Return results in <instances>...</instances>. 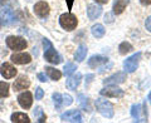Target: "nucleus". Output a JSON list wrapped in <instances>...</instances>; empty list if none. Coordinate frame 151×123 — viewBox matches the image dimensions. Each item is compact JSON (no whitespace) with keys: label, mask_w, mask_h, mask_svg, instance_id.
Returning <instances> with one entry per match:
<instances>
[{"label":"nucleus","mask_w":151,"mask_h":123,"mask_svg":"<svg viewBox=\"0 0 151 123\" xmlns=\"http://www.w3.org/2000/svg\"><path fill=\"white\" fill-rule=\"evenodd\" d=\"M94 106H96V109L101 113L103 117L106 118H112L113 114H115V109H113V104L107 101L105 98H98L94 102Z\"/></svg>","instance_id":"obj_1"},{"label":"nucleus","mask_w":151,"mask_h":123,"mask_svg":"<svg viewBox=\"0 0 151 123\" xmlns=\"http://www.w3.org/2000/svg\"><path fill=\"white\" fill-rule=\"evenodd\" d=\"M131 116L135 122H144L147 121V107L146 102L142 104H134L131 107Z\"/></svg>","instance_id":"obj_2"},{"label":"nucleus","mask_w":151,"mask_h":123,"mask_svg":"<svg viewBox=\"0 0 151 123\" xmlns=\"http://www.w3.org/2000/svg\"><path fill=\"white\" fill-rule=\"evenodd\" d=\"M59 24L63 29L70 31V30L76 29V26L78 24V19L76 18V15H73V14H70V13L62 14V15L59 16Z\"/></svg>","instance_id":"obj_3"},{"label":"nucleus","mask_w":151,"mask_h":123,"mask_svg":"<svg viewBox=\"0 0 151 123\" xmlns=\"http://www.w3.org/2000/svg\"><path fill=\"white\" fill-rule=\"evenodd\" d=\"M141 51H137V53H135L134 55L129 56L127 59H125L124 61V68H125V72L126 73H134L136 69L139 67V61L141 59Z\"/></svg>","instance_id":"obj_4"},{"label":"nucleus","mask_w":151,"mask_h":123,"mask_svg":"<svg viewBox=\"0 0 151 123\" xmlns=\"http://www.w3.org/2000/svg\"><path fill=\"white\" fill-rule=\"evenodd\" d=\"M6 45L10 48L12 50H15V51H19V50H23V49H25L27 48V40L24 39V38H22V36H9L8 39H6Z\"/></svg>","instance_id":"obj_5"},{"label":"nucleus","mask_w":151,"mask_h":123,"mask_svg":"<svg viewBox=\"0 0 151 123\" xmlns=\"http://www.w3.org/2000/svg\"><path fill=\"white\" fill-rule=\"evenodd\" d=\"M100 94L106 98H122L125 96V92H124V89L119 88L117 86H110V87L101 89Z\"/></svg>","instance_id":"obj_6"},{"label":"nucleus","mask_w":151,"mask_h":123,"mask_svg":"<svg viewBox=\"0 0 151 123\" xmlns=\"http://www.w3.org/2000/svg\"><path fill=\"white\" fill-rule=\"evenodd\" d=\"M126 80V73L124 72H117L115 74L107 77L106 79H103V84L106 86H117V84H121Z\"/></svg>","instance_id":"obj_7"},{"label":"nucleus","mask_w":151,"mask_h":123,"mask_svg":"<svg viewBox=\"0 0 151 123\" xmlns=\"http://www.w3.org/2000/svg\"><path fill=\"white\" fill-rule=\"evenodd\" d=\"M44 58L47 61H49L52 64H59L60 61H62V58H60V55L57 53V50L53 48V45H50L47 49H44Z\"/></svg>","instance_id":"obj_8"},{"label":"nucleus","mask_w":151,"mask_h":123,"mask_svg":"<svg viewBox=\"0 0 151 123\" xmlns=\"http://www.w3.org/2000/svg\"><path fill=\"white\" fill-rule=\"evenodd\" d=\"M60 119H62L63 122H77V123H81L83 121V118H82L81 112L73 109V111H68V112L63 113V114L60 116Z\"/></svg>","instance_id":"obj_9"},{"label":"nucleus","mask_w":151,"mask_h":123,"mask_svg":"<svg viewBox=\"0 0 151 123\" xmlns=\"http://www.w3.org/2000/svg\"><path fill=\"white\" fill-rule=\"evenodd\" d=\"M18 102H19V104H20V107H23L24 109H29V108L32 107V104H33V96H32V93L25 91V92H23L22 94H19Z\"/></svg>","instance_id":"obj_10"},{"label":"nucleus","mask_w":151,"mask_h":123,"mask_svg":"<svg viewBox=\"0 0 151 123\" xmlns=\"http://www.w3.org/2000/svg\"><path fill=\"white\" fill-rule=\"evenodd\" d=\"M17 73H18V70L15 69V67H13L10 63H3L1 67H0V74L5 79L14 78L17 75Z\"/></svg>","instance_id":"obj_11"},{"label":"nucleus","mask_w":151,"mask_h":123,"mask_svg":"<svg viewBox=\"0 0 151 123\" xmlns=\"http://www.w3.org/2000/svg\"><path fill=\"white\" fill-rule=\"evenodd\" d=\"M49 11H50V8L45 1H38L34 5V13L40 18L47 16L49 14Z\"/></svg>","instance_id":"obj_12"},{"label":"nucleus","mask_w":151,"mask_h":123,"mask_svg":"<svg viewBox=\"0 0 151 123\" xmlns=\"http://www.w3.org/2000/svg\"><path fill=\"white\" fill-rule=\"evenodd\" d=\"M10 59L15 64H28L32 61V56L28 53H15L10 56Z\"/></svg>","instance_id":"obj_13"},{"label":"nucleus","mask_w":151,"mask_h":123,"mask_svg":"<svg viewBox=\"0 0 151 123\" xmlns=\"http://www.w3.org/2000/svg\"><path fill=\"white\" fill-rule=\"evenodd\" d=\"M106 63H108V58L107 56H102V55H93L88 59V65L91 68H98Z\"/></svg>","instance_id":"obj_14"},{"label":"nucleus","mask_w":151,"mask_h":123,"mask_svg":"<svg viewBox=\"0 0 151 123\" xmlns=\"http://www.w3.org/2000/svg\"><path fill=\"white\" fill-rule=\"evenodd\" d=\"M30 86V82L29 79H28L27 77H24V75H22V77H19L15 82H14L13 87H14V91L15 92H19V91H23V89H28Z\"/></svg>","instance_id":"obj_15"},{"label":"nucleus","mask_w":151,"mask_h":123,"mask_svg":"<svg viewBox=\"0 0 151 123\" xmlns=\"http://www.w3.org/2000/svg\"><path fill=\"white\" fill-rule=\"evenodd\" d=\"M102 14V8L100 5H96V4H89L88 9H87V15L91 20L100 18V15Z\"/></svg>","instance_id":"obj_16"},{"label":"nucleus","mask_w":151,"mask_h":123,"mask_svg":"<svg viewBox=\"0 0 151 123\" xmlns=\"http://www.w3.org/2000/svg\"><path fill=\"white\" fill-rule=\"evenodd\" d=\"M81 79H82V74L81 73H76L69 79H67L65 86H67V88L70 89V91H76V88H77L79 86V83H81Z\"/></svg>","instance_id":"obj_17"},{"label":"nucleus","mask_w":151,"mask_h":123,"mask_svg":"<svg viewBox=\"0 0 151 123\" xmlns=\"http://www.w3.org/2000/svg\"><path fill=\"white\" fill-rule=\"evenodd\" d=\"M130 0H115L113 1V14L116 15H120V14L124 13V10L126 9V6L129 5Z\"/></svg>","instance_id":"obj_18"},{"label":"nucleus","mask_w":151,"mask_h":123,"mask_svg":"<svg viewBox=\"0 0 151 123\" xmlns=\"http://www.w3.org/2000/svg\"><path fill=\"white\" fill-rule=\"evenodd\" d=\"M87 46L86 44H79L78 46V49L76 50V54H74V59L77 60V61H83L84 58H86V54H87Z\"/></svg>","instance_id":"obj_19"},{"label":"nucleus","mask_w":151,"mask_h":123,"mask_svg":"<svg viewBox=\"0 0 151 123\" xmlns=\"http://www.w3.org/2000/svg\"><path fill=\"white\" fill-rule=\"evenodd\" d=\"M12 122L14 123H29L30 119L25 113H20V112H15L12 114Z\"/></svg>","instance_id":"obj_20"},{"label":"nucleus","mask_w":151,"mask_h":123,"mask_svg":"<svg viewBox=\"0 0 151 123\" xmlns=\"http://www.w3.org/2000/svg\"><path fill=\"white\" fill-rule=\"evenodd\" d=\"M45 72L49 75V78L53 79V80H59L60 77H62V73H60L58 69L52 68V67H45Z\"/></svg>","instance_id":"obj_21"},{"label":"nucleus","mask_w":151,"mask_h":123,"mask_svg":"<svg viewBox=\"0 0 151 123\" xmlns=\"http://www.w3.org/2000/svg\"><path fill=\"white\" fill-rule=\"evenodd\" d=\"M91 31H92V35L94 38H102L103 35H105V31L106 30H105V28H103L102 24H96V25L92 26Z\"/></svg>","instance_id":"obj_22"},{"label":"nucleus","mask_w":151,"mask_h":123,"mask_svg":"<svg viewBox=\"0 0 151 123\" xmlns=\"http://www.w3.org/2000/svg\"><path fill=\"white\" fill-rule=\"evenodd\" d=\"M132 49L134 48H132V45L129 43V41H122V43L119 45V51L122 55H126L127 53H130Z\"/></svg>","instance_id":"obj_23"},{"label":"nucleus","mask_w":151,"mask_h":123,"mask_svg":"<svg viewBox=\"0 0 151 123\" xmlns=\"http://www.w3.org/2000/svg\"><path fill=\"white\" fill-rule=\"evenodd\" d=\"M63 69H64V75L69 77V75H72L76 72V69H77V65H76L74 63H72V61H68V63L64 65Z\"/></svg>","instance_id":"obj_24"},{"label":"nucleus","mask_w":151,"mask_h":123,"mask_svg":"<svg viewBox=\"0 0 151 123\" xmlns=\"http://www.w3.org/2000/svg\"><path fill=\"white\" fill-rule=\"evenodd\" d=\"M9 96V84L6 82H0V98Z\"/></svg>","instance_id":"obj_25"},{"label":"nucleus","mask_w":151,"mask_h":123,"mask_svg":"<svg viewBox=\"0 0 151 123\" xmlns=\"http://www.w3.org/2000/svg\"><path fill=\"white\" fill-rule=\"evenodd\" d=\"M78 99H79V103H81V106L82 108H84V111H87V112H91V107H89L88 104V98L87 97H84L83 94H79L78 96Z\"/></svg>","instance_id":"obj_26"},{"label":"nucleus","mask_w":151,"mask_h":123,"mask_svg":"<svg viewBox=\"0 0 151 123\" xmlns=\"http://www.w3.org/2000/svg\"><path fill=\"white\" fill-rule=\"evenodd\" d=\"M34 116H35V118H38V122H39V123H43V122L47 121V117H45V114L43 113V111H42L40 107H37L35 108Z\"/></svg>","instance_id":"obj_27"},{"label":"nucleus","mask_w":151,"mask_h":123,"mask_svg":"<svg viewBox=\"0 0 151 123\" xmlns=\"http://www.w3.org/2000/svg\"><path fill=\"white\" fill-rule=\"evenodd\" d=\"M53 101H54V104H55V108L59 109L60 107L63 104V96L60 93H54L53 94Z\"/></svg>","instance_id":"obj_28"},{"label":"nucleus","mask_w":151,"mask_h":123,"mask_svg":"<svg viewBox=\"0 0 151 123\" xmlns=\"http://www.w3.org/2000/svg\"><path fill=\"white\" fill-rule=\"evenodd\" d=\"M73 103V98L69 96V94H64L63 96V104L64 106H70Z\"/></svg>","instance_id":"obj_29"},{"label":"nucleus","mask_w":151,"mask_h":123,"mask_svg":"<svg viewBox=\"0 0 151 123\" xmlns=\"http://www.w3.org/2000/svg\"><path fill=\"white\" fill-rule=\"evenodd\" d=\"M43 96H44V92H43V89H42L40 87H37V89H35V99H42L43 98Z\"/></svg>","instance_id":"obj_30"},{"label":"nucleus","mask_w":151,"mask_h":123,"mask_svg":"<svg viewBox=\"0 0 151 123\" xmlns=\"http://www.w3.org/2000/svg\"><path fill=\"white\" fill-rule=\"evenodd\" d=\"M145 28H146V30L151 33V15H150L147 19H146V21H145Z\"/></svg>","instance_id":"obj_31"},{"label":"nucleus","mask_w":151,"mask_h":123,"mask_svg":"<svg viewBox=\"0 0 151 123\" xmlns=\"http://www.w3.org/2000/svg\"><path fill=\"white\" fill-rule=\"evenodd\" d=\"M112 14H113V13H112ZM112 14H111V13H107L106 15H105V21H106V23H112V21H113Z\"/></svg>","instance_id":"obj_32"},{"label":"nucleus","mask_w":151,"mask_h":123,"mask_svg":"<svg viewBox=\"0 0 151 123\" xmlns=\"http://www.w3.org/2000/svg\"><path fill=\"white\" fill-rule=\"evenodd\" d=\"M38 79H39L40 82H45V80H47L45 74L44 73H38Z\"/></svg>","instance_id":"obj_33"},{"label":"nucleus","mask_w":151,"mask_h":123,"mask_svg":"<svg viewBox=\"0 0 151 123\" xmlns=\"http://www.w3.org/2000/svg\"><path fill=\"white\" fill-rule=\"evenodd\" d=\"M67 1V5H68V10H72V6H73V1L74 0H65Z\"/></svg>","instance_id":"obj_34"},{"label":"nucleus","mask_w":151,"mask_h":123,"mask_svg":"<svg viewBox=\"0 0 151 123\" xmlns=\"http://www.w3.org/2000/svg\"><path fill=\"white\" fill-rule=\"evenodd\" d=\"M140 3L142 5H151V0H140Z\"/></svg>","instance_id":"obj_35"},{"label":"nucleus","mask_w":151,"mask_h":123,"mask_svg":"<svg viewBox=\"0 0 151 123\" xmlns=\"http://www.w3.org/2000/svg\"><path fill=\"white\" fill-rule=\"evenodd\" d=\"M93 77H94L93 74H88V75H86V79H87V80H86V83L88 84V83H89V82H91V80H92V78H93Z\"/></svg>","instance_id":"obj_36"},{"label":"nucleus","mask_w":151,"mask_h":123,"mask_svg":"<svg viewBox=\"0 0 151 123\" xmlns=\"http://www.w3.org/2000/svg\"><path fill=\"white\" fill-rule=\"evenodd\" d=\"M94 1L98 3V4H107L108 0H94Z\"/></svg>","instance_id":"obj_37"},{"label":"nucleus","mask_w":151,"mask_h":123,"mask_svg":"<svg viewBox=\"0 0 151 123\" xmlns=\"http://www.w3.org/2000/svg\"><path fill=\"white\" fill-rule=\"evenodd\" d=\"M147 99H149V102L151 103V92L149 93V96H147Z\"/></svg>","instance_id":"obj_38"}]
</instances>
